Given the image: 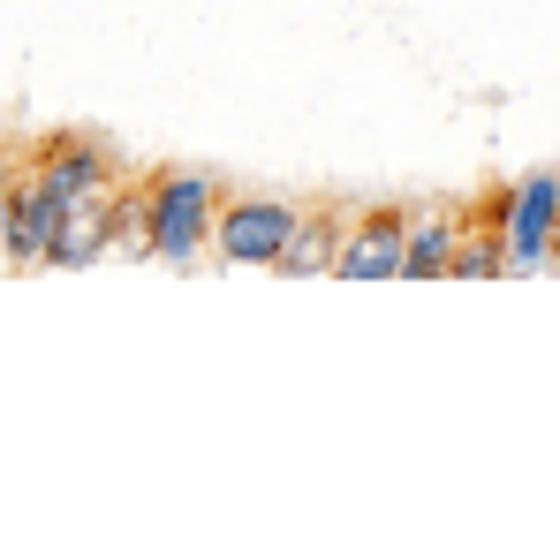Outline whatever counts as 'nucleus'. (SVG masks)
Returning a JSON list of instances; mask_svg holds the SVG:
<instances>
[{"label": "nucleus", "mask_w": 560, "mask_h": 560, "mask_svg": "<svg viewBox=\"0 0 560 560\" xmlns=\"http://www.w3.org/2000/svg\"><path fill=\"white\" fill-rule=\"evenodd\" d=\"M23 160H31V144H8V137H0V228H8V189L23 175Z\"/></svg>", "instance_id": "nucleus-11"}, {"label": "nucleus", "mask_w": 560, "mask_h": 560, "mask_svg": "<svg viewBox=\"0 0 560 560\" xmlns=\"http://www.w3.org/2000/svg\"><path fill=\"white\" fill-rule=\"evenodd\" d=\"M341 205H295V228H288V243H280L273 273H334V250H341Z\"/></svg>", "instance_id": "nucleus-9"}, {"label": "nucleus", "mask_w": 560, "mask_h": 560, "mask_svg": "<svg viewBox=\"0 0 560 560\" xmlns=\"http://www.w3.org/2000/svg\"><path fill=\"white\" fill-rule=\"evenodd\" d=\"M61 189H46L31 175V160H23V175L8 189V228H0V250H8V266L15 273H38L46 266V250H54V228H61Z\"/></svg>", "instance_id": "nucleus-6"}, {"label": "nucleus", "mask_w": 560, "mask_h": 560, "mask_svg": "<svg viewBox=\"0 0 560 560\" xmlns=\"http://www.w3.org/2000/svg\"><path fill=\"white\" fill-rule=\"evenodd\" d=\"M114 189H121V183H114ZM114 189H92V197H69V205H61V228H54L46 266L77 273V266L114 258Z\"/></svg>", "instance_id": "nucleus-8"}, {"label": "nucleus", "mask_w": 560, "mask_h": 560, "mask_svg": "<svg viewBox=\"0 0 560 560\" xmlns=\"http://www.w3.org/2000/svg\"><path fill=\"white\" fill-rule=\"evenodd\" d=\"M288 228H295V205H288V197H235V189H228V205H220V220H212V250H220L228 266H273Z\"/></svg>", "instance_id": "nucleus-4"}, {"label": "nucleus", "mask_w": 560, "mask_h": 560, "mask_svg": "<svg viewBox=\"0 0 560 560\" xmlns=\"http://www.w3.org/2000/svg\"><path fill=\"white\" fill-rule=\"evenodd\" d=\"M469 228V197L463 205H409V243H401V280H447L455 250Z\"/></svg>", "instance_id": "nucleus-7"}, {"label": "nucleus", "mask_w": 560, "mask_h": 560, "mask_svg": "<svg viewBox=\"0 0 560 560\" xmlns=\"http://www.w3.org/2000/svg\"><path fill=\"white\" fill-rule=\"evenodd\" d=\"M455 273H463V280H500V273H508V243H500V228H492V220H477V205H469V228H463V250H455Z\"/></svg>", "instance_id": "nucleus-10"}, {"label": "nucleus", "mask_w": 560, "mask_h": 560, "mask_svg": "<svg viewBox=\"0 0 560 560\" xmlns=\"http://www.w3.org/2000/svg\"><path fill=\"white\" fill-rule=\"evenodd\" d=\"M144 189H152V258L160 266L205 258L212 250V220L228 205V183L205 175V167H152Z\"/></svg>", "instance_id": "nucleus-2"}, {"label": "nucleus", "mask_w": 560, "mask_h": 560, "mask_svg": "<svg viewBox=\"0 0 560 560\" xmlns=\"http://www.w3.org/2000/svg\"><path fill=\"white\" fill-rule=\"evenodd\" d=\"M31 175L46 189H61V197H92V189L121 183V160L106 152L98 129H46V137L31 144Z\"/></svg>", "instance_id": "nucleus-3"}, {"label": "nucleus", "mask_w": 560, "mask_h": 560, "mask_svg": "<svg viewBox=\"0 0 560 560\" xmlns=\"http://www.w3.org/2000/svg\"><path fill=\"white\" fill-rule=\"evenodd\" d=\"M401 243H409V205H364L341 228L334 273L341 280H401Z\"/></svg>", "instance_id": "nucleus-5"}, {"label": "nucleus", "mask_w": 560, "mask_h": 560, "mask_svg": "<svg viewBox=\"0 0 560 560\" xmlns=\"http://www.w3.org/2000/svg\"><path fill=\"white\" fill-rule=\"evenodd\" d=\"M553 266H560V220H553Z\"/></svg>", "instance_id": "nucleus-12"}, {"label": "nucleus", "mask_w": 560, "mask_h": 560, "mask_svg": "<svg viewBox=\"0 0 560 560\" xmlns=\"http://www.w3.org/2000/svg\"><path fill=\"white\" fill-rule=\"evenodd\" d=\"M469 205H477V220L500 228L508 273L553 266V220H560V175L553 167H530V175H515V183H485Z\"/></svg>", "instance_id": "nucleus-1"}]
</instances>
